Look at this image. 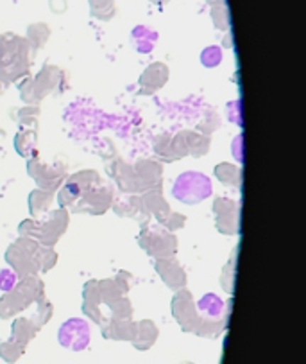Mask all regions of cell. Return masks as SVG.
<instances>
[{"label": "cell", "instance_id": "obj_1", "mask_svg": "<svg viewBox=\"0 0 306 364\" xmlns=\"http://www.w3.org/2000/svg\"><path fill=\"white\" fill-rule=\"evenodd\" d=\"M172 194L183 203L195 205L212 196V181L201 173H185L176 180Z\"/></svg>", "mask_w": 306, "mask_h": 364}, {"label": "cell", "instance_id": "obj_2", "mask_svg": "<svg viewBox=\"0 0 306 364\" xmlns=\"http://www.w3.org/2000/svg\"><path fill=\"white\" fill-rule=\"evenodd\" d=\"M58 339H60V343L65 348L74 350V352H81V350H84L86 346L90 345V325H88L84 319H68L67 323L61 325Z\"/></svg>", "mask_w": 306, "mask_h": 364}, {"label": "cell", "instance_id": "obj_3", "mask_svg": "<svg viewBox=\"0 0 306 364\" xmlns=\"http://www.w3.org/2000/svg\"><path fill=\"white\" fill-rule=\"evenodd\" d=\"M199 309H201L202 314L206 316L208 321H213V319H221V316L224 314V301L221 298H217L215 294H208L201 300L199 304Z\"/></svg>", "mask_w": 306, "mask_h": 364}, {"label": "cell", "instance_id": "obj_4", "mask_svg": "<svg viewBox=\"0 0 306 364\" xmlns=\"http://www.w3.org/2000/svg\"><path fill=\"white\" fill-rule=\"evenodd\" d=\"M90 8L92 13L101 20H109L115 13L113 0H90Z\"/></svg>", "mask_w": 306, "mask_h": 364}, {"label": "cell", "instance_id": "obj_5", "mask_svg": "<svg viewBox=\"0 0 306 364\" xmlns=\"http://www.w3.org/2000/svg\"><path fill=\"white\" fill-rule=\"evenodd\" d=\"M239 174V169L229 164H222V166L217 167V176L221 178L226 185H235V176Z\"/></svg>", "mask_w": 306, "mask_h": 364}, {"label": "cell", "instance_id": "obj_6", "mask_svg": "<svg viewBox=\"0 0 306 364\" xmlns=\"http://www.w3.org/2000/svg\"><path fill=\"white\" fill-rule=\"evenodd\" d=\"M222 60V53L219 47H209V49H206L204 53H202V63L206 65V67H215V65L221 63Z\"/></svg>", "mask_w": 306, "mask_h": 364}, {"label": "cell", "instance_id": "obj_7", "mask_svg": "<svg viewBox=\"0 0 306 364\" xmlns=\"http://www.w3.org/2000/svg\"><path fill=\"white\" fill-rule=\"evenodd\" d=\"M151 2H154V4H165L168 0H151Z\"/></svg>", "mask_w": 306, "mask_h": 364}]
</instances>
